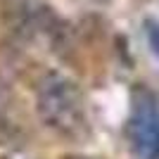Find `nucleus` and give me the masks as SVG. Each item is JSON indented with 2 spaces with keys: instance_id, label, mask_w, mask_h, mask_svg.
Returning a JSON list of instances; mask_svg holds the SVG:
<instances>
[{
  "instance_id": "nucleus-2",
  "label": "nucleus",
  "mask_w": 159,
  "mask_h": 159,
  "mask_svg": "<svg viewBox=\"0 0 159 159\" xmlns=\"http://www.w3.org/2000/svg\"><path fill=\"white\" fill-rule=\"evenodd\" d=\"M131 150L140 159H159V107L147 90L133 102L131 119L126 124Z\"/></svg>"
},
{
  "instance_id": "nucleus-4",
  "label": "nucleus",
  "mask_w": 159,
  "mask_h": 159,
  "mask_svg": "<svg viewBox=\"0 0 159 159\" xmlns=\"http://www.w3.org/2000/svg\"><path fill=\"white\" fill-rule=\"evenodd\" d=\"M143 26H145V36H147V43H150V48H152V52L159 57V19L147 17Z\"/></svg>"
},
{
  "instance_id": "nucleus-1",
  "label": "nucleus",
  "mask_w": 159,
  "mask_h": 159,
  "mask_svg": "<svg viewBox=\"0 0 159 159\" xmlns=\"http://www.w3.org/2000/svg\"><path fill=\"white\" fill-rule=\"evenodd\" d=\"M36 114L40 124L66 140H83L90 135V119L83 90L64 74L50 71L36 88Z\"/></svg>"
},
{
  "instance_id": "nucleus-5",
  "label": "nucleus",
  "mask_w": 159,
  "mask_h": 159,
  "mask_svg": "<svg viewBox=\"0 0 159 159\" xmlns=\"http://www.w3.org/2000/svg\"><path fill=\"white\" fill-rule=\"evenodd\" d=\"M62 159H100V157H90V154H66Z\"/></svg>"
},
{
  "instance_id": "nucleus-3",
  "label": "nucleus",
  "mask_w": 159,
  "mask_h": 159,
  "mask_svg": "<svg viewBox=\"0 0 159 159\" xmlns=\"http://www.w3.org/2000/svg\"><path fill=\"white\" fill-rule=\"evenodd\" d=\"M21 119L17 114L14 95L10 90V83L0 81V145H7L21 135Z\"/></svg>"
}]
</instances>
